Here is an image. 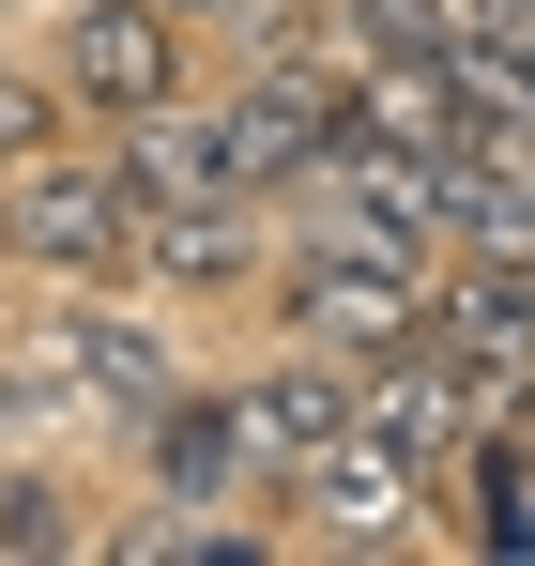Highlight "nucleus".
Masks as SVG:
<instances>
[{
    "instance_id": "1",
    "label": "nucleus",
    "mask_w": 535,
    "mask_h": 566,
    "mask_svg": "<svg viewBox=\"0 0 535 566\" xmlns=\"http://www.w3.org/2000/svg\"><path fill=\"white\" fill-rule=\"evenodd\" d=\"M0 245L31 261V276L62 291H123L138 276V185H123V154H31V169H0Z\"/></svg>"
},
{
    "instance_id": "2",
    "label": "nucleus",
    "mask_w": 535,
    "mask_h": 566,
    "mask_svg": "<svg viewBox=\"0 0 535 566\" xmlns=\"http://www.w3.org/2000/svg\"><path fill=\"white\" fill-rule=\"evenodd\" d=\"M275 306H291V337H322V353H398L413 322H429V261H398V245H367V230H306L291 261H275Z\"/></svg>"
},
{
    "instance_id": "3",
    "label": "nucleus",
    "mask_w": 535,
    "mask_h": 566,
    "mask_svg": "<svg viewBox=\"0 0 535 566\" xmlns=\"http://www.w3.org/2000/svg\"><path fill=\"white\" fill-rule=\"evenodd\" d=\"M46 77H62L92 123L169 107L183 93V0H62V15H46Z\"/></svg>"
},
{
    "instance_id": "4",
    "label": "nucleus",
    "mask_w": 535,
    "mask_h": 566,
    "mask_svg": "<svg viewBox=\"0 0 535 566\" xmlns=\"http://www.w3.org/2000/svg\"><path fill=\"white\" fill-rule=\"evenodd\" d=\"M245 429H261V460L275 474H306L322 444H353L367 429V398H353V353H322V337H291L261 382H245Z\"/></svg>"
},
{
    "instance_id": "5",
    "label": "nucleus",
    "mask_w": 535,
    "mask_h": 566,
    "mask_svg": "<svg viewBox=\"0 0 535 566\" xmlns=\"http://www.w3.org/2000/svg\"><path fill=\"white\" fill-rule=\"evenodd\" d=\"M275 490H291V505H322V536H337V552H382V536L413 521L429 460H413V444H382V429H353V444H322V460L275 474Z\"/></svg>"
},
{
    "instance_id": "6",
    "label": "nucleus",
    "mask_w": 535,
    "mask_h": 566,
    "mask_svg": "<svg viewBox=\"0 0 535 566\" xmlns=\"http://www.w3.org/2000/svg\"><path fill=\"white\" fill-rule=\"evenodd\" d=\"M123 185H138V214H183V199H261L245 185V154H230V107H138L123 123Z\"/></svg>"
},
{
    "instance_id": "7",
    "label": "nucleus",
    "mask_w": 535,
    "mask_h": 566,
    "mask_svg": "<svg viewBox=\"0 0 535 566\" xmlns=\"http://www.w3.org/2000/svg\"><path fill=\"white\" fill-rule=\"evenodd\" d=\"M46 368H62V398H107V413H138V429H154V398H169V337H154V322H138V306H107V291H92L77 322H62V337H46Z\"/></svg>"
},
{
    "instance_id": "8",
    "label": "nucleus",
    "mask_w": 535,
    "mask_h": 566,
    "mask_svg": "<svg viewBox=\"0 0 535 566\" xmlns=\"http://www.w3.org/2000/svg\"><path fill=\"white\" fill-rule=\"evenodd\" d=\"M261 460V429H245V382L214 398V382H169L154 398V474H169V505H230Z\"/></svg>"
},
{
    "instance_id": "9",
    "label": "nucleus",
    "mask_w": 535,
    "mask_h": 566,
    "mask_svg": "<svg viewBox=\"0 0 535 566\" xmlns=\"http://www.w3.org/2000/svg\"><path fill=\"white\" fill-rule=\"evenodd\" d=\"M275 245H261V199H183V214H138V276L154 291H245Z\"/></svg>"
},
{
    "instance_id": "10",
    "label": "nucleus",
    "mask_w": 535,
    "mask_h": 566,
    "mask_svg": "<svg viewBox=\"0 0 535 566\" xmlns=\"http://www.w3.org/2000/svg\"><path fill=\"white\" fill-rule=\"evenodd\" d=\"M429 337L474 353V368H521L535 382V276H505V261H444V276H429Z\"/></svg>"
},
{
    "instance_id": "11",
    "label": "nucleus",
    "mask_w": 535,
    "mask_h": 566,
    "mask_svg": "<svg viewBox=\"0 0 535 566\" xmlns=\"http://www.w3.org/2000/svg\"><path fill=\"white\" fill-rule=\"evenodd\" d=\"M459 0H337V46L353 62H459Z\"/></svg>"
},
{
    "instance_id": "12",
    "label": "nucleus",
    "mask_w": 535,
    "mask_h": 566,
    "mask_svg": "<svg viewBox=\"0 0 535 566\" xmlns=\"http://www.w3.org/2000/svg\"><path fill=\"white\" fill-rule=\"evenodd\" d=\"M62 138H77V93H62V77H0V169L62 154Z\"/></svg>"
},
{
    "instance_id": "13",
    "label": "nucleus",
    "mask_w": 535,
    "mask_h": 566,
    "mask_svg": "<svg viewBox=\"0 0 535 566\" xmlns=\"http://www.w3.org/2000/svg\"><path fill=\"white\" fill-rule=\"evenodd\" d=\"M0 552H77V521H62L46 474H0Z\"/></svg>"
},
{
    "instance_id": "14",
    "label": "nucleus",
    "mask_w": 535,
    "mask_h": 566,
    "mask_svg": "<svg viewBox=\"0 0 535 566\" xmlns=\"http://www.w3.org/2000/svg\"><path fill=\"white\" fill-rule=\"evenodd\" d=\"M31 398H46V382H31V368H0V429H31Z\"/></svg>"
},
{
    "instance_id": "15",
    "label": "nucleus",
    "mask_w": 535,
    "mask_h": 566,
    "mask_svg": "<svg viewBox=\"0 0 535 566\" xmlns=\"http://www.w3.org/2000/svg\"><path fill=\"white\" fill-rule=\"evenodd\" d=\"M459 15H474V31H535V0H459Z\"/></svg>"
},
{
    "instance_id": "16",
    "label": "nucleus",
    "mask_w": 535,
    "mask_h": 566,
    "mask_svg": "<svg viewBox=\"0 0 535 566\" xmlns=\"http://www.w3.org/2000/svg\"><path fill=\"white\" fill-rule=\"evenodd\" d=\"M183 15H245V0H183Z\"/></svg>"
}]
</instances>
